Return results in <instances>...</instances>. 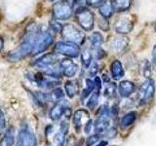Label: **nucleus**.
<instances>
[{
	"label": "nucleus",
	"instance_id": "58836bf2",
	"mask_svg": "<svg viewBox=\"0 0 156 146\" xmlns=\"http://www.w3.org/2000/svg\"><path fill=\"white\" fill-rule=\"evenodd\" d=\"M87 1V5L92 7H99L100 4L102 2V0H86Z\"/></svg>",
	"mask_w": 156,
	"mask_h": 146
},
{
	"label": "nucleus",
	"instance_id": "f257e3e1",
	"mask_svg": "<svg viewBox=\"0 0 156 146\" xmlns=\"http://www.w3.org/2000/svg\"><path fill=\"white\" fill-rule=\"evenodd\" d=\"M37 38V33H30L24 38V40L21 43L17 49L8 55V60L11 61H20L27 57L29 54L32 53V50L35 45V41Z\"/></svg>",
	"mask_w": 156,
	"mask_h": 146
},
{
	"label": "nucleus",
	"instance_id": "f704fd0d",
	"mask_svg": "<svg viewBox=\"0 0 156 146\" xmlns=\"http://www.w3.org/2000/svg\"><path fill=\"white\" fill-rule=\"evenodd\" d=\"M116 134H117V130L114 127H110V128L104 134V135L106 136L107 138H114Z\"/></svg>",
	"mask_w": 156,
	"mask_h": 146
},
{
	"label": "nucleus",
	"instance_id": "c756f323",
	"mask_svg": "<svg viewBox=\"0 0 156 146\" xmlns=\"http://www.w3.org/2000/svg\"><path fill=\"white\" fill-rule=\"evenodd\" d=\"M151 64L147 60H144L143 62V74L145 78H148L151 75Z\"/></svg>",
	"mask_w": 156,
	"mask_h": 146
},
{
	"label": "nucleus",
	"instance_id": "7ed1b4c3",
	"mask_svg": "<svg viewBox=\"0 0 156 146\" xmlns=\"http://www.w3.org/2000/svg\"><path fill=\"white\" fill-rule=\"evenodd\" d=\"M62 35L65 38V40L67 42H71L77 44V45H81L84 42L85 34L81 29L76 27L74 24L67 23L62 26Z\"/></svg>",
	"mask_w": 156,
	"mask_h": 146
},
{
	"label": "nucleus",
	"instance_id": "423d86ee",
	"mask_svg": "<svg viewBox=\"0 0 156 146\" xmlns=\"http://www.w3.org/2000/svg\"><path fill=\"white\" fill-rule=\"evenodd\" d=\"M54 51H55L56 54L66 56L67 57H77L80 55L79 45L71 43V42H67V41L58 42L55 45Z\"/></svg>",
	"mask_w": 156,
	"mask_h": 146
},
{
	"label": "nucleus",
	"instance_id": "9d476101",
	"mask_svg": "<svg viewBox=\"0 0 156 146\" xmlns=\"http://www.w3.org/2000/svg\"><path fill=\"white\" fill-rule=\"evenodd\" d=\"M134 28V21L130 16H121L114 23V30L121 35L130 33Z\"/></svg>",
	"mask_w": 156,
	"mask_h": 146
},
{
	"label": "nucleus",
	"instance_id": "4c0bfd02",
	"mask_svg": "<svg viewBox=\"0 0 156 146\" xmlns=\"http://www.w3.org/2000/svg\"><path fill=\"white\" fill-rule=\"evenodd\" d=\"M51 28L53 29L54 31L60 32V31H62V24H61V23H57V22H53V23H51Z\"/></svg>",
	"mask_w": 156,
	"mask_h": 146
},
{
	"label": "nucleus",
	"instance_id": "6ab92c4d",
	"mask_svg": "<svg viewBox=\"0 0 156 146\" xmlns=\"http://www.w3.org/2000/svg\"><path fill=\"white\" fill-rule=\"evenodd\" d=\"M66 105L62 102H58V103H55L51 110L50 113H49V116H50V119L53 121H58L60 120L62 117L63 116V113H65V109H66Z\"/></svg>",
	"mask_w": 156,
	"mask_h": 146
},
{
	"label": "nucleus",
	"instance_id": "a18cd8bd",
	"mask_svg": "<svg viewBox=\"0 0 156 146\" xmlns=\"http://www.w3.org/2000/svg\"><path fill=\"white\" fill-rule=\"evenodd\" d=\"M52 1H53V0H52Z\"/></svg>",
	"mask_w": 156,
	"mask_h": 146
},
{
	"label": "nucleus",
	"instance_id": "b1692460",
	"mask_svg": "<svg viewBox=\"0 0 156 146\" xmlns=\"http://www.w3.org/2000/svg\"><path fill=\"white\" fill-rule=\"evenodd\" d=\"M65 92L69 99H73L78 92V86L74 81H66L65 83Z\"/></svg>",
	"mask_w": 156,
	"mask_h": 146
},
{
	"label": "nucleus",
	"instance_id": "20e7f679",
	"mask_svg": "<svg viewBox=\"0 0 156 146\" xmlns=\"http://www.w3.org/2000/svg\"><path fill=\"white\" fill-rule=\"evenodd\" d=\"M155 95V83L154 80L146 79L139 90V100L140 105H146L153 99Z\"/></svg>",
	"mask_w": 156,
	"mask_h": 146
},
{
	"label": "nucleus",
	"instance_id": "2eb2a0df",
	"mask_svg": "<svg viewBox=\"0 0 156 146\" xmlns=\"http://www.w3.org/2000/svg\"><path fill=\"white\" fill-rule=\"evenodd\" d=\"M136 89V85L132 81L124 80L119 83L118 86V92L122 97H128L132 94H134Z\"/></svg>",
	"mask_w": 156,
	"mask_h": 146
},
{
	"label": "nucleus",
	"instance_id": "aec40b11",
	"mask_svg": "<svg viewBox=\"0 0 156 146\" xmlns=\"http://www.w3.org/2000/svg\"><path fill=\"white\" fill-rule=\"evenodd\" d=\"M49 101H52L54 103H58L65 100V92L61 88H55L50 92H48Z\"/></svg>",
	"mask_w": 156,
	"mask_h": 146
},
{
	"label": "nucleus",
	"instance_id": "ea45409f",
	"mask_svg": "<svg viewBox=\"0 0 156 146\" xmlns=\"http://www.w3.org/2000/svg\"><path fill=\"white\" fill-rule=\"evenodd\" d=\"M151 57H152V67H154L156 69V45L152 49V55H151Z\"/></svg>",
	"mask_w": 156,
	"mask_h": 146
},
{
	"label": "nucleus",
	"instance_id": "473e14b6",
	"mask_svg": "<svg viewBox=\"0 0 156 146\" xmlns=\"http://www.w3.org/2000/svg\"><path fill=\"white\" fill-rule=\"evenodd\" d=\"M6 129V118H5L4 112L0 107V135H1Z\"/></svg>",
	"mask_w": 156,
	"mask_h": 146
},
{
	"label": "nucleus",
	"instance_id": "c03bdc74",
	"mask_svg": "<svg viewBox=\"0 0 156 146\" xmlns=\"http://www.w3.org/2000/svg\"><path fill=\"white\" fill-rule=\"evenodd\" d=\"M111 146H117V145H111Z\"/></svg>",
	"mask_w": 156,
	"mask_h": 146
},
{
	"label": "nucleus",
	"instance_id": "f3484780",
	"mask_svg": "<svg viewBox=\"0 0 156 146\" xmlns=\"http://www.w3.org/2000/svg\"><path fill=\"white\" fill-rule=\"evenodd\" d=\"M16 140V130L11 127L7 130L4 131L3 136L0 140V146H13Z\"/></svg>",
	"mask_w": 156,
	"mask_h": 146
},
{
	"label": "nucleus",
	"instance_id": "dca6fc26",
	"mask_svg": "<svg viewBox=\"0 0 156 146\" xmlns=\"http://www.w3.org/2000/svg\"><path fill=\"white\" fill-rule=\"evenodd\" d=\"M99 12L101 14V16L106 19L113 16L115 11L111 0H102V2L99 6Z\"/></svg>",
	"mask_w": 156,
	"mask_h": 146
},
{
	"label": "nucleus",
	"instance_id": "0eeeda50",
	"mask_svg": "<svg viewBox=\"0 0 156 146\" xmlns=\"http://www.w3.org/2000/svg\"><path fill=\"white\" fill-rule=\"evenodd\" d=\"M73 14V8L67 0H61L53 6V16L56 19L66 21Z\"/></svg>",
	"mask_w": 156,
	"mask_h": 146
},
{
	"label": "nucleus",
	"instance_id": "79ce46f5",
	"mask_svg": "<svg viewBox=\"0 0 156 146\" xmlns=\"http://www.w3.org/2000/svg\"><path fill=\"white\" fill-rule=\"evenodd\" d=\"M3 46H4V42H3V39L2 37L0 36V52L2 51V49H3Z\"/></svg>",
	"mask_w": 156,
	"mask_h": 146
},
{
	"label": "nucleus",
	"instance_id": "c9c22d12",
	"mask_svg": "<svg viewBox=\"0 0 156 146\" xmlns=\"http://www.w3.org/2000/svg\"><path fill=\"white\" fill-rule=\"evenodd\" d=\"M94 129V122H93V120L89 119L87 121V123L84 125V131H85V134H89L92 130Z\"/></svg>",
	"mask_w": 156,
	"mask_h": 146
},
{
	"label": "nucleus",
	"instance_id": "f8f14e48",
	"mask_svg": "<svg viewBox=\"0 0 156 146\" xmlns=\"http://www.w3.org/2000/svg\"><path fill=\"white\" fill-rule=\"evenodd\" d=\"M90 119L89 116V112L85 109H78L74 112L72 117V123L73 126H74V129L76 130V131L81 130V129L84 127V125L87 123V121Z\"/></svg>",
	"mask_w": 156,
	"mask_h": 146
},
{
	"label": "nucleus",
	"instance_id": "bb28decb",
	"mask_svg": "<svg viewBox=\"0 0 156 146\" xmlns=\"http://www.w3.org/2000/svg\"><path fill=\"white\" fill-rule=\"evenodd\" d=\"M100 92H101V91L95 90L92 92V95L89 96V99H88V100L86 102V105L89 109L93 110L97 107L98 103H99V99H100Z\"/></svg>",
	"mask_w": 156,
	"mask_h": 146
},
{
	"label": "nucleus",
	"instance_id": "7c9ffc66",
	"mask_svg": "<svg viewBox=\"0 0 156 146\" xmlns=\"http://www.w3.org/2000/svg\"><path fill=\"white\" fill-rule=\"evenodd\" d=\"M100 138H101V134H93V135L89 136L86 140V146L96 145L100 141Z\"/></svg>",
	"mask_w": 156,
	"mask_h": 146
},
{
	"label": "nucleus",
	"instance_id": "4468645a",
	"mask_svg": "<svg viewBox=\"0 0 156 146\" xmlns=\"http://www.w3.org/2000/svg\"><path fill=\"white\" fill-rule=\"evenodd\" d=\"M58 62H60V60H58V57L57 54L49 53V54H46V55L42 56L41 57H39L36 61L33 62V64L39 67L40 69H43V68H46L48 66L57 64Z\"/></svg>",
	"mask_w": 156,
	"mask_h": 146
},
{
	"label": "nucleus",
	"instance_id": "c85d7f7f",
	"mask_svg": "<svg viewBox=\"0 0 156 146\" xmlns=\"http://www.w3.org/2000/svg\"><path fill=\"white\" fill-rule=\"evenodd\" d=\"M116 90H117V87L114 83H112V82L106 83L105 88V92H104L105 96L109 99H112L116 96Z\"/></svg>",
	"mask_w": 156,
	"mask_h": 146
},
{
	"label": "nucleus",
	"instance_id": "37998d69",
	"mask_svg": "<svg viewBox=\"0 0 156 146\" xmlns=\"http://www.w3.org/2000/svg\"><path fill=\"white\" fill-rule=\"evenodd\" d=\"M154 29H155V32H156V23H155V24H154Z\"/></svg>",
	"mask_w": 156,
	"mask_h": 146
},
{
	"label": "nucleus",
	"instance_id": "9b49d317",
	"mask_svg": "<svg viewBox=\"0 0 156 146\" xmlns=\"http://www.w3.org/2000/svg\"><path fill=\"white\" fill-rule=\"evenodd\" d=\"M60 67L62 74L66 78L74 77L77 74L78 70H79L78 65L72 60H69V58H63V60H62L60 61Z\"/></svg>",
	"mask_w": 156,
	"mask_h": 146
},
{
	"label": "nucleus",
	"instance_id": "2f4dec72",
	"mask_svg": "<svg viewBox=\"0 0 156 146\" xmlns=\"http://www.w3.org/2000/svg\"><path fill=\"white\" fill-rule=\"evenodd\" d=\"M87 1L86 0H73V10H75V12H78L79 10L86 8Z\"/></svg>",
	"mask_w": 156,
	"mask_h": 146
},
{
	"label": "nucleus",
	"instance_id": "1a4fd4ad",
	"mask_svg": "<svg viewBox=\"0 0 156 146\" xmlns=\"http://www.w3.org/2000/svg\"><path fill=\"white\" fill-rule=\"evenodd\" d=\"M54 42V37L49 31H43L41 33L37 34V38L35 41V45L32 50L33 55H38L50 47Z\"/></svg>",
	"mask_w": 156,
	"mask_h": 146
},
{
	"label": "nucleus",
	"instance_id": "f03ea898",
	"mask_svg": "<svg viewBox=\"0 0 156 146\" xmlns=\"http://www.w3.org/2000/svg\"><path fill=\"white\" fill-rule=\"evenodd\" d=\"M110 109L107 104H104L100 107L97 112V120L94 123V130L97 134H104L110 128Z\"/></svg>",
	"mask_w": 156,
	"mask_h": 146
},
{
	"label": "nucleus",
	"instance_id": "72a5a7b5",
	"mask_svg": "<svg viewBox=\"0 0 156 146\" xmlns=\"http://www.w3.org/2000/svg\"><path fill=\"white\" fill-rule=\"evenodd\" d=\"M99 27L101 29H102L104 31H107V30H109V23L107 22V19H105V18H102L99 21Z\"/></svg>",
	"mask_w": 156,
	"mask_h": 146
},
{
	"label": "nucleus",
	"instance_id": "a19ab883",
	"mask_svg": "<svg viewBox=\"0 0 156 146\" xmlns=\"http://www.w3.org/2000/svg\"><path fill=\"white\" fill-rule=\"evenodd\" d=\"M106 145H107V141L102 140V141H100V142L98 144H96L95 146H106Z\"/></svg>",
	"mask_w": 156,
	"mask_h": 146
},
{
	"label": "nucleus",
	"instance_id": "a211bd4d",
	"mask_svg": "<svg viewBox=\"0 0 156 146\" xmlns=\"http://www.w3.org/2000/svg\"><path fill=\"white\" fill-rule=\"evenodd\" d=\"M110 72H111L112 79L120 80L125 74L122 62L118 60H115V61H112L111 64H110Z\"/></svg>",
	"mask_w": 156,
	"mask_h": 146
},
{
	"label": "nucleus",
	"instance_id": "393cba45",
	"mask_svg": "<svg viewBox=\"0 0 156 146\" xmlns=\"http://www.w3.org/2000/svg\"><path fill=\"white\" fill-rule=\"evenodd\" d=\"M81 61H82V64L84 65L86 68H88L91 65V63L93 62V51H92L91 48L90 49L86 48L82 51Z\"/></svg>",
	"mask_w": 156,
	"mask_h": 146
},
{
	"label": "nucleus",
	"instance_id": "ddd939ff",
	"mask_svg": "<svg viewBox=\"0 0 156 146\" xmlns=\"http://www.w3.org/2000/svg\"><path fill=\"white\" fill-rule=\"evenodd\" d=\"M129 38L126 36H117L113 38L109 43V50L114 54H121L126 50L129 45Z\"/></svg>",
	"mask_w": 156,
	"mask_h": 146
},
{
	"label": "nucleus",
	"instance_id": "cd10ccee",
	"mask_svg": "<svg viewBox=\"0 0 156 146\" xmlns=\"http://www.w3.org/2000/svg\"><path fill=\"white\" fill-rule=\"evenodd\" d=\"M66 133L62 131V130L58 129V130L54 134L53 137V142L55 146H65L66 140Z\"/></svg>",
	"mask_w": 156,
	"mask_h": 146
},
{
	"label": "nucleus",
	"instance_id": "a878e982",
	"mask_svg": "<svg viewBox=\"0 0 156 146\" xmlns=\"http://www.w3.org/2000/svg\"><path fill=\"white\" fill-rule=\"evenodd\" d=\"M95 91V83L91 79H86V84H85V88L83 89V92L81 94V99L85 100L86 99H88L92 92Z\"/></svg>",
	"mask_w": 156,
	"mask_h": 146
},
{
	"label": "nucleus",
	"instance_id": "e433bc0d",
	"mask_svg": "<svg viewBox=\"0 0 156 146\" xmlns=\"http://www.w3.org/2000/svg\"><path fill=\"white\" fill-rule=\"evenodd\" d=\"M98 67H99V66H98L97 62H92L91 65L88 67V68H89V74L92 75V76H95L97 74L98 70H99V69H98Z\"/></svg>",
	"mask_w": 156,
	"mask_h": 146
},
{
	"label": "nucleus",
	"instance_id": "6e6552de",
	"mask_svg": "<svg viewBox=\"0 0 156 146\" xmlns=\"http://www.w3.org/2000/svg\"><path fill=\"white\" fill-rule=\"evenodd\" d=\"M76 19L82 29L86 31H91L94 28L95 17L94 14L88 8H83L76 12Z\"/></svg>",
	"mask_w": 156,
	"mask_h": 146
},
{
	"label": "nucleus",
	"instance_id": "4be33fe9",
	"mask_svg": "<svg viewBox=\"0 0 156 146\" xmlns=\"http://www.w3.org/2000/svg\"><path fill=\"white\" fill-rule=\"evenodd\" d=\"M111 2L113 5L114 11L125 12L131 7L132 0H111Z\"/></svg>",
	"mask_w": 156,
	"mask_h": 146
},
{
	"label": "nucleus",
	"instance_id": "39448f33",
	"mask_svg": "<svg viewBox=\"0 0 156 146\" xmlns=\"http://www.w3.org/2000/svg\"><path fill=\"white\" fill-rule=\"evenodd\" d=\"M17 146H38L36 135L28 125H23L20 129Z\"/></svg>",
	"mask_w": 156,
	"mask_h": 146
},
{
	"label": "nucleus",
	"instance_id": "5701e85b",
	"mask_svg": "<svg viewBox=\"0 0 156 146\" xmlns=\"http://www.w3.org/2000/svg\"><path fill=\"white\" fill-rule=\"evenodd\" d=\"M136 115L138 114L135 111H131L129 113L125 114L120 120V126L122 128H127V127L133 125L135 123V121L136 120Z\"/></svg>",
	"mask_w": 156,
	"mask_h": 146
},
{
	"label": "nucleus",
	"instance_id": "412c9836",
	"mask_svg": "<svg viewBox=\"0 0 156 146\" xmlns=\"http://www.w3.org/2000/svg\"><path fill=\"white\" fill-rule=\"evenodd\" d=\"M91 49L92 51H96L101 49V45L104 43V37L100 32H94L90 37Z\"/></svg>",
	"mask_w": 156,
	"mask_h": 146
}]
</instances>
